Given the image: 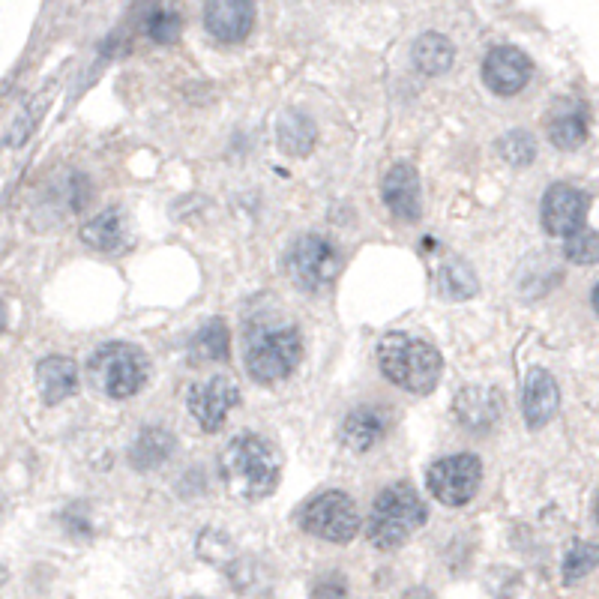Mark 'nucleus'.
<instances>
[{"label":"nucleus","instance_id":"nucleus-1","mask_svg":"<svg viewBox=\"0 0 599 599\" xmlns=\"http://www.w3.org/2000/svg\"><path fill=\"white\" fill-rule=\"evenodd\" d=\"M222 480L240 501H264L276 492L282 477L279 450L261 435H237L219 459Z\"/></svg>","mask_w":599,"mask_h":599},{"label":"nucleus","instance_id":"nucleus-2","mask_svg":"<svg viewBox=\"0 0 599 599\" xmlns=\"http://www.w3.org/2000/svg\"><path fill=\"white\" fill-rule=\"evenodd\" d=\"M378 366L390 384L405 393L426 396L435 390L444 372V357L435 345L414 339L408 333H387L378 342Z\"/></svg>","mask_w":599,"mask_h":599},{"label":"nucleus","instance_id":"nucleus-3","mask_svg":"<svg viewBox=\"0 0 599 599\" xmlns=\"http://www.w3.org/2000/svg\"><path fill=\"white\" fill-rule=\"evenodd\" d=\"M426 516H429V510H426L423 498L417 495V489L408 483H393L375 498L369 525H366V537L381 552L402 549L426 525Z\"/></svg>","mask_w":599,"mask_h":599},{"label":"nucleus","instance_id":"nucleus-4","mask_svg":"<svg viewBox=\"0 0 599 599\" xmlns=\"http://www.w3.org/2000/svg\"><path fill=\"white\" fill-rule=\"evenodd\" d=\"M303 360V336L294 324H261L246 342V372L258 384L285 381Z\"/></svg>","mask_w":599,"mask_h":599},{"label":"nucleus","instance_id":"nucleus-5","mask_svg":"<svg viewBox=\"0 0 599 599\" xmlns=\"http://www.w3.org/2000/svg\"><path fill=\"white\" fill-rule=\"evenodd\" d=\"M93 387L108 399H132L150 375V360L129 342H105L87 360Z\"/></svg>","mask_w":599,"mask_h":599},{"label":"nucleus","instance_id":"nucleus-6","mask_svg":"<svg viewBox=\"0 0 599 599\" xmlns=\"http://www.w3.org/2000/svg\"><path fill=\"white\" fill-rule=\"evenodd\" d=\"M339 270H342V255L321 234H303L285 252V273L306 294L327 291L336 282Z\"/></svg>","mask_w":599,"mask_h":599},{"label":"nucleus","instance_id":"nucleus-7","mask_svg":"<svg viewBox=\"0 0 599 599\" xmlns=\"http://www.w3.org/2000/svg\"><path fill=\"white\" fill-rule=\"evenodd\" d=\"M300 528L324 543L345 546L360 534V510L345 492H321L303 507Z\"/></svg>","mask_w":599,"mask_h":599},{"label":"nucleus","instance_id":"nucleus-8","mask_svg":"<svg viewBox=\"0 0 599 599\" xmlns=\"http://www.w3.org/2000/svg\"><path fill=\"white\" fill-rule=\"evenodd\" d=\"M426 486L435 495L438 504L444 507H465L477 498L483 486V462L474 453H456L438 459L429 474Z\"/></svg>","mask_w":599,"mask_h":599},{"label":"nucleus","instance_id":"nucleus-9","mask_svg":"<svg viewBox=\"0 0 599 599\" xmlns=\"http://www.w3.org/2000/svg\"><path fill=\"white\" fill-rule=\"evenodd\" d=\"M240 402H243L240 387L228 375H213L210 381L189 387V396H186V408L204 432H219L225 426L228 414Z\"/></svg>","mask_w":599,"mask_h":599},{"label":"nucleus","instance_id":"nucleus-10","mask_svg":"<svg viewBox=\"0 0 599 599\" xmlns=\"http://www.w3.org/2000/svg\"><path fill=\"white\" fill-rule=\"evenodd\" d=\"M588 207H591V198L579 186H573V183H555L543 195V207H540L543 228L552 237H570L579 228H585Z\"/></svg>","mask_w":599,"mask_h":599},{"label":"nucleus","instance_id":"nucleus-11","mask_svg":"<svg viewBox=\"0 0 599 599\" xmlns=\"http://www.w3.org/2000/svg\"><path fill=\"white\" fill-rule=\"evenodd\" d=\"M534 75L531 57L516 45H495L483 57V84L495 96H516L528 87Z\"/></svg>","mask_w":599,"mask_h":599},{"label":"nucleus","instance_id":"nucleus-12","mask_svg":"<svg viewBox=\"0 0 599 599\" xmlns=\"http://www.w3.org/2000/svg\"><path fill=\"white\" fill-rule=\"evenodd\" d=\"M255 0H204V27L216 42L237 45L255 27Z\"/></svg>","mask_w":599,"mask_h":599},{"label":"nucleus","instance_id":"nucleus-13","mask_svg":"<svg viewBox=\"0 0 599 599\" xmlns=\"http://www.w3.org/2000/svg\"><path fill=\"white\" fill-rule=\"evenodd\" d=\"M381 198L387 210L402 222H417L423 213V192H420V174L408 162H396L384 180H381Z\"/></svg>","mask_w":599,"mask_h":599},{"label":"nucleus","instance_id":"nucleus-14","mask_svg":"<svg viewBox=\"0 0 599 599\" xmlns=\"http://www.w3.org/2000/svg\"><path fill=\"white\" fill-rule=\"evenodd\" d=\"M561 408V387L555 381L552 372H546L543 366H534L525 375V390H522V414H525V426L540 432L546 429L555 414Z\"/></svg>","mask_w":599,"mask_h":599},{"label":"nucleus","instance_id":"nucleus-15","mask_svg":"<svg viewBox=\"0 0 599 599\" xmlns=\"http://www.w3.org/2000/svg\"><path fill=\"white\" fill-rule=\"evenodd\" d=\"M390 435V411L381 405H357L342 423V441L354 453H369Z\"/></svg>","mask_w":599,"mask_h":599},{"label":"nucleus","instance_id":"nucleus-16","mask_svg":"<svg viewBox=\"0 0 599 599\" xmlns=\"http://www.w3.org/2000/svg\"><path fill=\"white\" fill-rule=\"evenodd\" d=\"M591 129L588 105L582 99H558L549 114V141L558 150H576L585 144Z\"/></svg>","mask_w":599,"mask_h":599},{"label":"nucleus","instance_id":"nucleus-17","mask_svg":"<svg viewBox=\"0 0 599 599\" xmlns=\"http://www.w3.org/2000/svg\"><path fill=\"white\" fill-rule=\"evenodd\" d=\"M36 387H39V396L48 408L60 405L69 396H75V390H78V366L69 357H60V354L42 357L39 366H36Z\"/></svg>","mask_w":599,"mask_h":599},{"label":"nucleus","instance_id":"nucleus-18","mask_svg":"<svg viewBox=\"0 0 599 599\" xmlns=\"http://www.w3.org/2000/svg\"><path fill=\"white\" fill-rule=\"evenodd\" d=\"M453 408H456V420L474 435H486L501 417V402L495 390H486V387H465L456 396Z\"/></svg>","mask_w":599,"mask_h":599},{"label":"nucleus","instance_id":"nucleus-19","mask_svg":"<svg viewBox=\"0 0 599 599\" xmlns=\"http://www.w3.org/2000/svg\"><path fill=\"white\" fill-rule=\"evenodd\" d=\"M78 237L87 249L102 252V255H114L126 246V216L117 207H108V210L90 216L78 228Z\"/></svg>","mask_w":599,"mask_h":599},{"label":"nucleus","instance_id":"nucleus-20","mask_svg":"<svg viewBox=\"0 0 599 599\" xmlns=\"http://www.w3.org/2000/svg\"><path fill=\"white\" fill-rule=\"evenodd\" d=\"M174 450H177V441L168 429L147 426V429L138 432V438L129 450V462H132L135 471H156L174 456Z\"/></svg>","mask_w":599,"mask_h":599},{"label":"nucleus","instance_id":"nucleus-21","mask_svg":"<svg viewBox=\"0 0 599 599\" xmlns=\"http://www.w3.org/2000/svg\"><path fill=\"white\" fill-rule=\"evenodd\" d=\"M276 135H279V147H282V153H288V156H306V153L315 150L318 126H315V120H312L306 111L291 108V111H285V114L279 117V129H276Z\"/></svg>","mask_w":599,"mask_h":599},{"label":"nucleus","instance_id":"nucleus-22","mask_svg":"<svg viewBox=\"0 0 599 599\" xmlns=\"http://www.w3.org/2000/svg\"><path fill=\"white\" fill-rule=\"evenodd\" d=\"M411 57H414V66H417L423 75L435 78V75H444V72L453 66L456 48H453V42H450L444 33L429 30V33H423V36L414 42Z\"/></svg>","mask_w":599,"mask_h":599},{"label":"nucleus","instance_id":"nucleus-23","mask_svg":"<svg viewBox=\"0 0 599 599\" xmlns=\"http://www.w3.org/2000/svg\"><path fill=\"white\" fill-rule=\"evenodd\" d=\"M192 357H198L204 363H228V357H231V333H228L225 321L213 318L195 333Z\"/></svg>","mask_w":599,"mask_h":599},{"label":"nucleus","instance_id":"nucleus-24","mask_svg":"<svg viewBox=\"0 0 599 599\" xmlns=\"http://www.w3.org/2000/svg\"><path fill=\"white\" fill-rule=\"evenodd\" d=\"M438 288L447 300H471L480 291V282H477V273L471 270V264L453 258V261L441 264Z\"/></svg>","mask_w":599,"mask_h":599},{"label":"nucleus","instance_id":"nucleus-25","mask_svg":"<svg viewBox=\"0 0 599 599\" xmlns=\"http://www.w3.org/2000/svg\"><path fill=\"white\" fill-rule=\"evenodd\" d=\"M498 153L504 162L525 168L537 159V138L528 129H510L507 135L498 138Z\"/></svg>","mask_w":599,"mask_h":599},{"label":"nucleus","instance_id":"nucleus-26","mask_svg":"<svg viewBox=\"0 0 599 599\" xmlns=\"http://www.w3.org/2000/svg\"><path fill=\"white\" fill-rule=\"evenodd\" d=\"M597 570V546L594 543H576L561 564V579L564 585H579Z\"/></svg>","mask_w":599,"mask_h":599},{"label":"nucleus","instance_id":"nucleus-27","mask_svg":"<svg viewBox=\"0 0 599 599\" xmlns=\"http://www.w3.org/2000/svg\"><path fill=\"white\" fill-rule=\"evenodd\" d=\"M564 255L570 264H579V267H594L599 258V237L597 231L591 228H579L576 234L567 237L564 243Z\"/></svg>","mask_w":599,"mask_h":599},{"label":"nucleus","instance_id":"nucleus-28","mask_svg":"<svg viewBox=\"0 0 599 599\" xmlns=\"http://www.w3.org/2000/svg\"><path fill=\"white\" fill-rule=\"evenodd\" d=\"M180 15L171 12V9H156L147 21V36L159 45H168L180 36Z\"/></svg>","mask_w":599,"mask_h":599},{"label":"nucleus","instance_id":"nucleus-29","mask_svg":"<svg viewBox=\"0 0 599 599\" xmlns=\"http://www.w3.org/2000/svg\"><path fill=\"white\" fill-rule=\"evenodd\" d=\"M309 599H348V579L342 573H321L309 585Z\"/></svg>","mask_w":599,"mask_h":599},{"label":"nucleus","instance_id":"nucleus-30","mask_svg":"<svg viewBox=\"0 0 599 599\" xmlns=\"http://www.w3.org/2000/svg\"><path fill=\"white\" fill-rule=\"evenodd\" d=\"M63 528H66V534L69 537H90L93 534V522H90V513H87V507H66V513H63Z\"/></svg>","mask_w":599,"mask_h":599},{"label":"nucleus","instance_id":"nucleus-31","mask_svg":"<svg viewBox=\"0 0 599 599\" xmlns=\"http://www.w3.org/2000/svg\"><path fill=\"white\" fill-rule=\"evenodd\" d=\"M402 599H435V597H432L429 588H411V591H405V597Z\"/></svg>","mask_w":599,"mask_h":599},{"label":"nucleus","instance_id":"nucleus-32","mask_svg":"<svg viewBox=\"0 0 599 599\" xmlns=\"http://www.w3.org/2000/svg\"><path fill=\"white\" fill-rule=\"evenodd\" d=\"M6 330V306H3V300H0V333Z\"/></svg>","mask_w":599,"mask_h":599},{"label":"nucleus","instance_id":"nucleus-33","mask_svg":"<svg viewBox=\"0 0 599 599\" xmlns=\"http://www.w3.org/2000/svg\"><path fill=\"white\" fill-rule=\"evenodd\" d=\"M0 513H3V495H0Z\"/></svg>","mask_w":599,"mask_h":599}]
</instances>
